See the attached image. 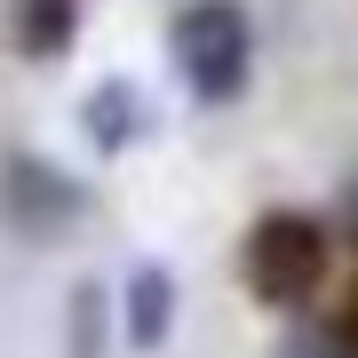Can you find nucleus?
<instances>
[{"instance_id":"1","label":"nucleus","mask_w":358,"mask_h":358,"mask_svg":"<svg viewBox=\"0 0 358 358\" xmlns=\"http://www.w3.org/2000/svg\"><path fill=\"white\" fill-rule=\"evenodd\" d=\"M327 263H334V239L319 215L303 207H271V215L247 223V247H239V271H247V294L263 310H310L327 287Z\"/></svg>"},{"instance_id":"2","label":"nucleus","mask_w":358,"mask_h":358,"mask_svg":"<svg viewBox=\"0 0 358 358\" xmlns=\"http://www.w3.org/2000/svg\"><path fill=\"white\" fill-rule=\"evenodd\" d=\"M167 56L199 103H239L255 80V24H247L239 0H192L167 24Z\"/></svg>"},{"instance_id":"3","label":"nucleus","mask_w":358,"mask_h":358,"mask_svg":"<svg viewBox=\"0 0 358 358\" xmlns=\"http://www.w3.org/2000/svg\"><path fill=\"white\" fill-rule=\"evenodd\" d=\"M80 128H88L96 152H128V143L152 136V96H143L136 80H96V88L80 96Z\"/></svg>"},{"instance_id":"4","label":"nucleus","mask_w":358,"mask_h":358,"mask_svg":"<svg viewBox=\"0 0 358 358\" xmlns=\"http://www.w3.org/2000/svg\"><path fill=\"white\" fill-rule=\"evenodd\" d=\"M167 327H176V271L136 263L128 287H120V334H128V350H159Z\"/></svg>"},{"instance_id":"5","label":"nucleus","mask_w":358,"mask_h":358,"mask_svg":"<svg viewBox=\"0 0 358 358\" xmlns=\"http://www.w3.org/2000/svg\"><path fill=\"white\" fill-rule=\"evenodd\" d=\"M72 207H80V183H64L48 159H16V167H8V215L24 223V231H40V239H48Z\"/></svg>"},{"instance_id":"6","label":"nucleus","mask_w":358,"mask_h":358,"mask_svg":"<svg viewBox=\"0 0 358 358\" xmlns=\"http://www.w3.org/2000/svg\"><path fill=\"white\" fill-rule=\"evenodd\" d=\"M80 40V0H16V48L32 64H56Z\"/></svg>"},{"instance_id":"7","label":"nucleus","mask_w":358,"mask_h":358,"mask_svg":"<svg viewBox=\"0 0 358 358\" xmlns=\"http://www.w3.org/2000/svg\"><path fill=\"white\" fill-rule=\"evenodd\" d=\"M279 358H358V327L350 319H294L279 334Z\"/></svg>"},{"instance_id":"8","label":"nucleus","mask_w":358,"mask_h":358,"mask_svg":"<svg viewBox=\"0 0 358 358\" xmlns=\"http://www.w3.org/2000/svg\"><path fill=\"white\" fill-rule=\"evenodd\" d=\"M72 358H103V287L96 279L72 287Z\"/></svg>"},{"instance_id":"9","label":"nucleus","mask_w":358,"mask_h":358,"mask_svg":"<svg viewBox=\"0 0 358 358\" xmlns=\"http://www.w3.org/2000/svg\"><path fill=\"white\" fill-rule=\"evenodd\" d=\"M343 319H350V327H358V294H350V310H343Z\"/></svg>"}]
</instances>
